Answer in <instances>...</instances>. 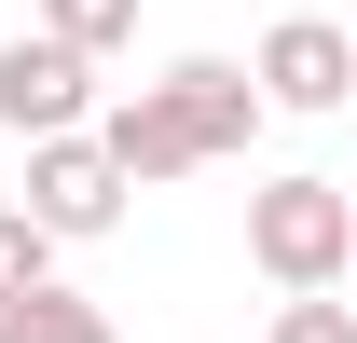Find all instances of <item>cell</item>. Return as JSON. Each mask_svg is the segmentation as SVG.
<instances>
[{"label": "cell", "mask_w": 357, "mask_h": 343, "mask_svg": "<svg viewBox=\"0 0 357 343\" xmlns=\"http://www.w3.org/2000/svg\"><path fill=\"white\" fill-rule=\"evenodd\" d=\"M248 69H261L275 110H303V124H316V110H344V96H357V28H330V14H275Z\"/></svg>", "instance_id": "277c9868"}, {"label": "cell", "mask_w": 357, "mask_h": 343, "mask_svg": "<svg viewBox=\"0 0 357 343\" xmlns=\"http://www.w3.org/2000/svg\"><path fill=\"white\" fill-rule=\"evenodd\" d=\"M124 192H137V178L110 165V137H96V124H69V137H28V192H14V206L42 220L55 247H96V234L124 220Z\"/></svg>", "instance_id": "7a4b0ae2"}, {"label": "cell", "mask_w": 357, "mask_h": 343, "mask_svg": "<svg viewBox=\"0 0 357 343\" xmlns=\"http://www.w3.org/2000/svg\"><path fill=\"white\" fill-rule=\"evenodd\" d=\"M165 96L192 110V137H206V165H220V151H248V137L275 124L261 69H234V55H178V69H165Z\"/></svg>", "instance_id": "8992f818"}, {"label": "cell", "mask_w": 357, "mask_h": 343, "mask_svg": "<svg viewBox=\"0 0 357 343\" xmlns=\"http://www.w3.org/2000/svg\"><path fill=\"white\" fill-rule=\"evenodd\" d=\"M0 124H14V137L96 124V55L55 42V28H14V42H0Z\"/></svg>", "instance_id": "3957f363"}, {"label": "cell", "mask_w": 357, "mask_h": 343, "mask_svg": "<svg viewBox=\"0 0 357 343\" xmlns=\"http://www.w3.org/2000/svg\"><path fill=\"white\" fill-rule=\"evenodd\" d=\"M28 28H55V42H83V55H110V42H137V0H42Z\"/></svg>", "instance_id": "ba28073f"}, {"label": "cell", "mask_w": 357, "mask_h": 343, "mask_svg": "<svg viewBox=\"0 0 357 343\" xmlns=\"http://www.w3.org/2000/svg\"><path fill=\"white\" fill-rule=\"evenodd\" d=\"M96 137H110V165H124L137 192H151V178H192V165H206V137H192V110H178L165 83L110 96V110H96Z\"/></svg>", "instance_id": "5b68a950"}, {"label": "cell", "mask_w": 357, "mask_h": 343, "mask_svg": "<svg viewBox=\"0 0 357 343\" xmlns=\"http://www.w3.org/2000/svg\"><path fill=\"white\" fill-rule=\"evenodd\" d=\"M275 343H357V302H330V289H289V302H275Z\"/></svg>", "instance_id": "30bf717a"}, {"label": "cell", "mask_w": 357, "mask_h": 343, "mask_svg": "<svg viewBox=\"0 0 357 343\" xmlns=\"http://www.w3.org/2000/svg\"><path fill=\"white\" fill-rule=\"evenodd\" d=\"M42 275H55V234H42L28 206H0V302H28Z\"/></svg>", "instance_id": "9c48e42d"}, {"label": "cell", "mask_w": 357, "mask_h": 343, "mask_svg": "<svg viewBox=\"0 0 357 343\" xmlns=\"http://www.w3.org/2000/svg\"><path fill=\"white\" fill-rule=\"evenodd\" d=\"M0 343H124L110 330V302H83V289H28V302H0Z\"/></svg>", "instance_id": "52a82bcc"}, {"label": "cell", "mask_w": 357, "mask_h": 343, "mask_svg": "<svg viewBox=\"0 0 357 343\" xmlns=\"http://www.w3.org/2000/svg\"><path fill=\"white\" fill-rule=\"evenodd\" d=\"M248 261L275 289H344L357 275V192L344 178H261L248 192Z\"/></svg>", "instance_id": "6da1fadb"}]
</instances>
